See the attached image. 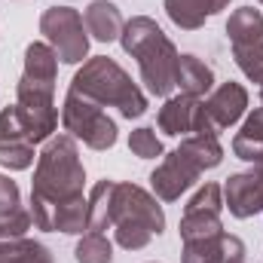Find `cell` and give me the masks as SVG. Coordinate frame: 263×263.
Segmentation results:
<instances>
[{
    "instance_id": "cell-1",
    "label": "cell",
    "mask_w": 263,
    "mask_h": 263,
    "mask_svg": "<svg viewBox=\"0 0 263 263\" xmlns=\"http://www.w3.org/2000/svg\"><path fill=\"white\" fill-rule=\"evenodd\" d=\"M83 187H86V172L80 162L77 141L70 135L49 138L43 153L37 156L34 184H31V217L37 230H46L55 208L86 199Z\"/></svg>"
},
{
    "instance_id": "cell-2",
    "label": "cell",
    "mask_w": 263,
    "mask_h": 263,
    "mask_svg": "<svg viewBox=\"0 0 263 263\" xmlns=\"http://www.w3.org/2000/svg\"><path fill=\"white\" fill-rule=\"evenodd\" d=\"M123 49L132 59H138L141 67V80L147 83L150 95L165 98L175 89V77H178V49L175 43L165 37V31L147 18V15H135L132 22H126L123 34H120Z\"/></svg>"
},
{
    "instance_id": "cell-3",
    "label": "cell",
    "mask_w": 263,
    "mask_h": 263,
    "mask_svg": "<svg viewBox=\"0 0 263 263\" xmlns=\"http://www.w3.org/2000/svg\"><path fill=\"white\" fill-rule=\"evenodd\" d=\"M70 92L95 101V104H107L117 107L126 120H138L147 114V95L138 89V83H132V77L107 55H95L80 67L70 80Z\"/></svg>"
},
{
    "instance_id": "cell-4",
    "label": "cell",
    "mask_w": 263,
    "mask_h": 263,
    "mask_svg": "<svg viewBox=\"0 0 263 263\" xmlns=\"http://www.w3.org/2000/svg\"><path fill=\"white\" fill-rule=\"evenodd\" d=\"M165 230V214L156 196L138 184H120L114 190V239L126 251H141L153 236Z\"/></svg>"
},
{
    "instance_id": "cell-5",
    "label": "cell",
    "mask_w": 263,
    "mask_h": 263,
    "mask_svg": "<svg viewBox=\"0 0 263 263\" xmlns=\"http://www.w3.org/2000/svg\"><path fill=\"white\" fill-rule=\"evenodd\" d=\"M62 126L70 138L83 141L92 150H110L117 144V123L101 110V104L67 89L62 107Z\"/></svg>"
},
{
    "instance_id": "cell-6",
    "label": "cell",
    "mask_w": 263,
    "mask_h": 263,
    "mask_svg": "<svg viewBox=\"0 0 263 263\" xmlns=\"http://www.w3.org/2000/svg\"><path fill=\"white\" fill-rule=\"evenodd\" d=\"M227 34L239 70L248 80L263 83V12L254 6L236 9L227 22Z\"/></svg>"
},
{
    "instance_id": "cell-7",
    "label": "cell",
    "mask_w": 263,
    "mask_h": 263,
    "mask_svg": "<svg viewBox=\"0 0 263 263\" xmlns=\"http://www.w3.org/2000/svg\"><path fill=\"white\" fill-rule=\"evenodd\" d=\"M40 34L49 40V46L65 65H77L89 55L86 22L73 6H49L40 15Z\"/></svg>"
},
{
    "instance_id": "cell-8",
    "label": "cell",
    "mask_w": 263,
    "mask_h": 263,
    "mask_svg": "<svg viewBox=\"0 0 263 263\" xmlns=\"http://www.w3.org/2000/svg\"><path fill=\"white\" fill-rule=\"evenodd\" d=\"M52 95H55L52 86H34L28 80H18L15 86V110L25 123L31 144L49 141L52 132L59 129V110H55Z\"/></svg>"
},
{
    "instance_id": "cell-9",
    "label": "cell",
    "mask_w": 263,
    "mask_h": 263,
    "mask_svg": "<svg viewBox=\"0 0 263 263\" xmlns=\"http://www.w3.org/2000/svg\"><path fill=\"white\" fill-rule=\"evenodd\" d=\"M220 211H223V187L217 184H205L196 196L187 202L184 217H181V239H205V236H220L223 223H220Z\"/></svg>"
},
{
    "instance_id": "cell-10",
    "label": "cell",
    "mask_w": 263,
    "mask_h": 263,
    "mask_svg": "<svg viewBox=\"0 0 263 263\" xmlns=\"http://www.w3.org/2000/svg\"><path fill=\"white\" fill-rule=\"evenodd\" d=\"M199 175H202V168L184 150H172V153H165L159 168L150 175L153 196L162 199V202H175V199H181V193H187L196 184Z\"/></svg>"
},
{
    "instance_id": "cell-11",
    "label": "cell",
    "mask_w": 263,
    "mask_h": 263,
    "mask_svg": "<svg viewBox=\"0 0 263 263\" xmlns=\"http://www.w3.org/2000/svg\"><path fill=\"white\" fill-rule=\"evenodd\" d=\"M202 107H205V114H208V120L214 123V129H230L233 123H239L242 120V114H245V107H248V92H245V86L242 83H220L205 101H202Z\"/></svg>"
},
{
    "instance_id": "cell-12",
    "label": "cell",
    "mask_w": 263,
    "mask_h": 263,
    "mask_svg": "<svg viewBox=\"0 0 263 263\" xmlns=\"http://www.w3.org/2000/svg\"><path fill=\"white\" fill-rule=\"evenodd\" d=\"M223 205L239 220H248L254 214H263V187L257 184V178L251 172L230 175L227 184H223Z\"/></svg>"
},
{
    "instance_id": "cell-13",
    "label": "cell",
    "mask_w": 263,
    "mask_h": 263,
    "mask_svg": "<svg viewBox=\"0 0 263 263\" xmlns=\"http://www.w3.org/2000/svg\"><path fill=\"white\" fill-rule=\"evenodd\" d=\"M83 22H86V31L98 40V43H114L120 40L126 22H123V12L117 9V3L110 0H92L83 12Z\"/></svg>"
},
{
    "instance_id": "cell-14",
    "label": "cell",
    "mask_w": 263,
    "mask_h": 263,
    "mask_svg": "<svg viewBox=\"0 0 263 263\" xmlns=\"http://www.w3.org/2000/svg\"><path fill=\"white\" fill-rule=\"evenodd\" d=\"M196 110H199V98L181 92V95L168 98V101L159 107V114H156V126L165 132V135H172V138H178V135H193Z\"/></svg>"
},
{
    "instance_id": "cell-15",
    "label": "cell",
    "mask_w": 263,
    "mask_h": 263,
    "mask_svg": "<svg viewBox=\"0 0 263 263\" xmlns=\"http://www.w3.org/2000/svg\"><path fill=\"white\" fill-rule=\"evenodd\" d=\"M230 0H165V12L168 18L184 28V31H196L205 25V18L217 15L220 9H227Z\"/></svg>"
},
{
    "instance_id": "cell-16",
    "label": "cell",
    "mask_w": 263,
    "mask_h": 263,
    "mask_svg": "<svg viewBox=\"0 0 263 263\" xmlns=\"http://www.w3.org/2000/svg\"><path fill=\"white\" fill-rule=\"evenodd\" d=\"M55 77H59V55L49 43H31L25 49V73L22 80L34 83V86H52L55 89Z\"/></svg>"
},
{
    "instance_id": "cell-17",
    "label": "cell",
    "mask_w": 263,
    "mask_h": 263,
    "mask_svg": "<svg viewBox=\"0 0 263 263\" xmlns=\"http://www.w3.org/2000/svg\"><path fill=\"white\" fill-rule=\"evenodd\" d=\"M175 86H181L184 95H193L202 98L214 89V70L205 65L196 55H181L178 59V77H175Z\"/></svg>"
},
{
    "instance_id": "cell-18",
    "label": "cell",
    "mask_w": 263,
    "mask_h": 263,
    "mask_svg": "<svg viewBox=\"0 0 263 263\" xmlns=\"http://www.w3.org/2000/svg\"><path fill=\"white\" fill-rule=\"evenodd\" d=\"M114 190L117 181H98L89 193V233L114 230Z\"/></svg>"
},
{
    "instance_id": "cell-19",
    "label": "cell",
    "mask_w": 263,
    "mask_h": 263,
    "mask_svg": "<svg viewBox=\"0 0 263 263\" xmlns=\"http://www.w3.org/2000/svg\"><path fill=\"white\" fill-rule=\"evenodd\" d=\"M233 153L245 162H257L263 159V107H257L248 120L242 132L233 138Z\"/></svg>"
},
{
    "instance_id": "cell-20",
    "label": "cell",
    "mask_w": 263,
    "mask_h": 263,
    "mask_svg": "<svg viewBox=\"0 0 263 263\" xmlns=\"http://www.w3.org/2000/svg\"><path fill=\"white\" fill-rule=\"evenodd\" d=\"M178 150H184L202 172L205 168H217L220 159H223V147H220L217 135H187Z\"/></svg>"
},
{
    "instance_id": "cell-21",
    "label": "cell",
    "mask_w": 263,
    "mask_h": 263,
    "mask_svg": "<svg viewBox=\"0 0 263 263\" xmlns=\"http://www.w3.org/2000/svg\"><path fill=\"white\" fill-rule=\"evenodd\" d=\"M0 263H52V254L46 245L22 236L0 242Z\"/></svg>"
},
{
    "instance_id": "cell-22",
    "label": "cell",
    "mask_w": 263,
    "mask_h": 263,
    "mask_svg": "<svg viewBox=\"0 0 263 263\" xmlns=\"http://www.w3.org/2000/svg\"><path fill=\"white\" fill-rule=\"evenodd\" d=\"M184 263H223V233L184 242Z\"/></svg>"
},
{
    "instance_id": "cell-23",
    "label": "cell",
    "mask_w": 263,
    "mask_h": 263,
    "mask_svg": "<svg viewBox=\"0 0 263 263\" xmlns=\"http://www.w3.org/2000/svg\"><path fill=\"white\" fill-rule=\"evenodd\" d=\"M77 263H110L114 260V245L104 233H86L77 242Z\"/></svg>"
},
{
    "instance_id": "cell-24",
    "label": "cell",
    "mask_w": 263,
    "mask_h": 263,
    "mask_svg": "<svg viewBox=\"0 0 263 263\" xmlns=\"http://www.w3.org/2000/svg\"><path fill=\"white\" fill-rule=\"evenodd\" d=\"M34 165V144L31 141H0V168L22 172Z\"/></svg>"
},
{
    "instance_id": "cell-25",
    "label": "cell",
    "mask_w": 263,
    "mask_h": 263,
    "mask_svg": "<svg viewBox=\"0 0 263 263\" xmlns=\"http://www.w3.org/2000/svg\"><path fill=\"white\" fill-rule=\"evenodd\" d=\"M129 150L138 156V159H156V156H162V141L156 138V132L153 129H135L129 135Z\"/></svg>"
},
{
    "instance_id": "cell-26",
    "label": "cell",
    "mask_w": 263,
    "mask_h": 263,
    "mask_svg": "<svg viewBox=\"0 0 263 263\" xmlns=\"http://www.w3.org/2000/svg\"><path fill=\"white\" fill-rule=\"evenodd\" d=\"M31 211H25L22 205L12 208L9 214H0V242L3 239H22L28 230H31Z\"/></svg>"
},
{
    "instance_id": "cell-27",
    "label": "cell",
    "mask_w": 263,
    "mask_h": 263,
    "mask_svg": "<svg viewBox=\"0 0 263 263\" xmlns=\"http://www.w3.org/2000/svg\"><path fill=\"white\" fill-rule=\"evenodd\" d=\"M22 205V196H18V184L9 181L6 175H0V214H9L12 208Z\"/></svg>"
},
{
    "instance_id": "cell-28",
    "label": "cell",
    "mask_w": 263,
    "mask_h": 263,
    "mask_svg": "<svg viewBox=\"0 0 263 263\" xmlns=\"http://www.w3.org/2000/svg\"><path fill=\"white\" fill-rule=\"evenodd\" d=\"M223 263H245V242L223 233Z\"/></svg>"
},
{
    "instance_id": "cell-29",
    "label": "cell",
    "mask_w": 263,
    "mask_h": 263,
    "mask_svg": "<svg viewBox=\"0 0 263 263\" xmlns=\"http://www.w3.org/2000/svg\"><path fill=\"white\" fill-rule=\"evenodd\" d=\"M251 165H254V168H251V175L257 178V184L263 187V159H257V162H251Z\"/></svg>"
},
{
    "instance_id": "cell-30",
    "label": "cell",
    "mask_w": 263,
    "mask_h": 263,
    "mask_svg": "<svg viewBox=\"0 0 263 263\" xmlns=\"http://www.w3.org/2000/svg\"><path fill=\"white\" fill-rule=\"evenodd\" d=\"M260 107H263V83H260Z\"/></svg>"
},
{
    "instance_id": "cell-31",
    "label": "cell",
    "mask_w": 263,
    "mask_h": 263,
    "mask_svg": "<svg viewBox=\"0 0 263 263\" xmlns=\"http://www.w3.org/2000/svg\"><path fill=\"white\" fill-rule=\"evenodd\" d=\"M260 3H263V0H260Z\"/></svg>"
}]
</instances>
